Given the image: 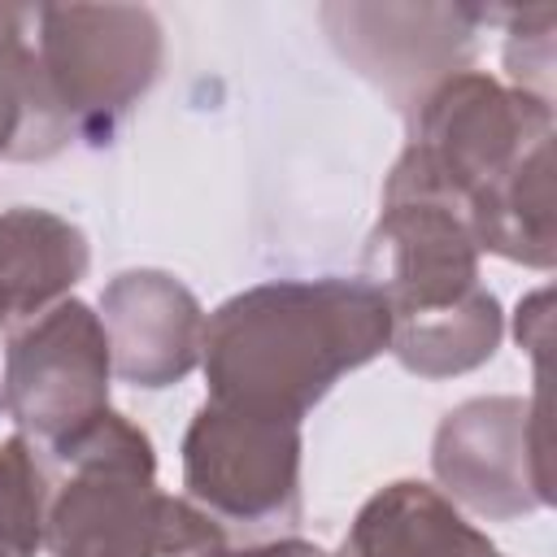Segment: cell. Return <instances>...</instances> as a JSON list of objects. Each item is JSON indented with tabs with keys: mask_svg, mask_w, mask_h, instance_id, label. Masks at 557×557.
<instances>
[{
	"mask_svg": "<svg viewBox=\"0 0 557 557\" xmlns=\"http://www.w3.org/2000/svg\"><path fill=\"white\" fill-rule=\"evenodd\" d=\"M48 470L26 435L0 440V557H35L48 527Z\"/></svg>",
	"mask_w": 557,
	"mask_h": 557,
	"instance_id": "obj_14",
	"label": "cell"
},
{
	"mask_svg": "<svg viewBox=\"0 0 557 557\" xmlns=\"http://www.w3.org/2000/svg\"><path fill=\"white\" fill-rule=\"evenodd\" d=\"M339 557H505L457 505L418 479L379 487L352 518Z\"/></svg>",
	"mask_w": 557,
	"mask_h": 557,
	"instance_id": "obj_11",
	"label": "cell"
},
{
	"mask_svg": "<svg viewBox=\"0 0 557 557\" xmlns=\"http://www.w3.org/2000/svg\"><path fill=\"white\" fill-rule=\"evenodd\" d=\"M26 22L30 9L0 4V161H48L74 139L26 39Z\"/></svg>",
	"mask_w": 557,
	"mask_h": 557,
	"instance_id": "obj_13",
	"label": "cell"
},
{
	"mask_svg": "<svg viewBox=\"0 0 557 557\" xmlns=\"http://www.w3.org/2000/svg\"><path fill=\"white\" fill-rule=\"evenodd\" d=\"M30 26L65 122L78 139L109 144L113 126L161 74V22L139 4H44L30 9Z\"/></svg>",
	"mask_w": 557,
	"mask_h": 557,
	"instance_id": "obj_5",
	"label": "cell"
},
{
	"mask_svg": "<svg viewBox=\"0 0 557 557\" xmlns=\"http://www.w3.org/2000/svg\"><path fill=\"white\" fill-rule=\"evenodd\" d=\"M392 339V313L366 278H274L205 318L200 370L209 400L257 418L305 413Z\"/></svg>",
	"mask_w": 557,
	"mask_h": 557,
	"instance_id": "obj_2",
	"label": "cell"
},
{
	"mask_svg": "<svg viewBox=\"0 0 557 557\" xmlns=\"http://www.w3.org/2000/svg\"><path fill=\"white\" fill-rule=\"evenodd\" d=\"M61 470L48 496V557H231L222 527L157 487L152 440L104 409L44 448Z\"/></svg>",
	"mask_w": 557,
	"mask_h": 557,
	"instance_id": "obj_4",
	"label": "cell"
},
{
	"mask_svg": "<svg viewBox=\"0 0 557 557\" xmlns=\"http://www.w3.org/2000/svg\"><path fill=\"white\" fill-rule=\"evenodd\" d=\"M518 344L535 357V366L544 361V348H548V287L531 292L522 305H518Z\"/></svg>",
	"mask_w": 557,
	"mask_h": 557,
	"instance_id": "obj_16",
	"label": "cell"
},
{
	"mask_svg": "<svg viewBox=\"0 0 557 557\" xmlns=\"http://www.w3.org/2000/svg\"><path fill=\"white\" fill-rule=\"evenodd\" d=\"M87 265V235L70 218L30 205L0 213V296L17 309V322L65 300Z\"/></svg>",
	"mask_w": 557,
	"mask_h": 557,
	"instance_id": "obj_12",
	"label": "cell"
},
{
	"mask_svg": "<svg viewBox=\"0 0 557 557\" xmlns=\"http://www.w3.org/2000/svg\"><path fill=\"white\" fill-rule=\"evenodd\" d=\"M322 26L335 52L370 78L396 109H418V100L461 74L483 22L496 9L483 4H322Z\"/></svg>",
	"mask_w": 557,
	"mask_h": 557,
	"instance_id": "obj_9",
	"label": "cell"
},
{
	"mask_svg": "<svg viewBox=\"0 0 557 557\" xmlns=\"http://www.w3.org/2000/svg\"><path fill=\"white\" fill-rule=\"evenodd\" d=\"M361 278L392 313L387 352L418 379H453L492 361L505 313L479 283V244L466 213L426 191L383 187Z\"/></svg>",
	"mask_w": 557,
	"mask_h": 557,
	"instance_id": "obj_3",
	"label": "cell"
},
{
	"mask_svg": "<svg viewBox=\"0 0 557 557\" xmlns=\"http://www.w3.org/2000/svg\"><path fill=\"white\" fill-rule=\"evenodd\" d=\"M300 426L205 400L183 435V487L196 509L239 527L300 518Z\"/></svg>",
	"mask_w": 557,
	"mask_h": 557,
	"instance_id": "obj_7",
	"label": "cell"
},
{
	"mask_svg": "<svg viewBox=\"0 0 557 557\" xmlns=\"http://www.w3.org/2000/svg\"><path fill=\"white\" fill-rule=\"evenodd\" d=\"M500 22H509V39H505V70H509V87L531 91L540 100H553V22L557 9L553 4H535V9H500Z\"/></svg>",
	"mask_w": 557,
	"mask_h": 557,
	"instance_id": "obj_15",
	"label": "cell"
},
{
	"mask_svg": "<svg viewBox=\"0 0 557 557\" xmlns=\"http://www.w3.org/2000/svg\"><path fill=\"white\" fill-rule=\"evenodd\" d=\"M109 339L100 313L74 296L57 300L4 348L0 400L30 444H57L109 409Z\"/></svg>",
	"mask_w": 557,
	"mask_h": 557,
	"instance_id": "obj_8",
	"label": "cell"
},
{
	"mask_svg": "<svg viewBox=\"0 0 557 557\" xmlns=\"http://www.w3.org/2000/svg\"><path fill=\"white\" fill-rule=\"evenodd\" d=\"M431 470L448 500L505 522L553 505L544 387L522 396H474L444 413L431 440Z\"/></svg>",
	"mask_w": 557,
	"mask_h": 557,
	"instance_id": "obj_6",
	"label": "cell"
},
{
	"mask_svg": "<svg viewBox=\"0 0 557 557\" xmlns=\"http://www.w3.org/2000/svg\"><path fill=\"white\" fill-rule=\"evenodd\" d=\"M383 187L444 196L479 252L553 270V100L483 70L448 74L418 100L413 139Z\"/></svg>",
	"mask_w": 557,
	"mask_h": 557,
	"instance_id": "obj_1",
	"label": "cell"
},
{
	"mask_svg": "<svg viewBox=\"0 0 557 557\" xmlns=\"http://www.w3.org/2000/svg\"><path fill=\"white\" fill-rule=\"evenodd\" d=\"M239 557H331V553L309 544V540H274V544H257V548H248Z\"/></svg>",
	"mask_w": 557,
	"mask_h": 557,
	"instance_id": "obj_17",
	"label": "cell"
},
{
	"mask_svg": "<svg viewBox=\"0 0 557 557\" xmlns=\"http://www.w3.org/2000/svg\"><path fill=\"white\" fill-rule=\"evenodd\" d=\"M113 374L131 387H170L200 366L205 309L165 270H122L100 292Z\"/></svg>",
	"mask_w": 557,
	"mask_h": 557,
	"instance_id": "obj_10",
	"label": "cell"
},
{
	"mask_svg": "<svg viewBox=\"0 0 557 557\" xmlns=\"http://www.w3.org/2000/svg\"><path fill=\"white\" fill-rule=\"evenodd\" d=\"M0 413H4V400H0Z\"/></svg>",
	"mask_w": 557,
	"mask_h": 557,
	"instance_id": "obj_18",
	"label": "cell"
}]
</instances>
